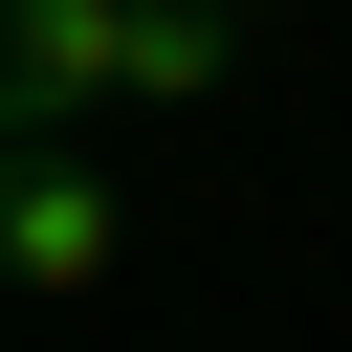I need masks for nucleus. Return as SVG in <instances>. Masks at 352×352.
Here are the masks:
<instances>
[{"label": "nucleus", "mask_w": 352, "mask_h": 352, "mask_svg": "<svg viewBox=\"0 0 352 352\" xmlns=\"http://www.w3.org/2000/svg\"><path fill=\"white\" fill-rule=\"evenodd\" d=\"M132 264V198L88 176V132H0V286H44V308H88Z\"/></svg>", "instance_id": "nucleus-1"}, {"label": "nucleus", "mask_w": 352, "mask_h": 352, "mask_svg": "<svg viewBox=\"0 0 352 352\" xmlns=\"http://www.w3.org/2000/svg\"><path fill=\"white\" fill-rule=\"evenodd\" d=\"M110 22L132 0H0V132H88L110 110Z\"/></svg>", "instance_id": "nucleus-2"}, {"label": "nucleus", "mask_w": 352, "mask_h": 352, "mask_svg": "<svg viewBox=\"0 0 352 352\" xmlns=\"http://www.w3.org/2000/svg\"><path fill=\"white\" fill-rule=\"evenodd\" d=\"M220 66H242V0H132V22H110V88H154V110L220 88Z\"/></svg>", "instance_id": "nucleus-3"}]
</instances>
